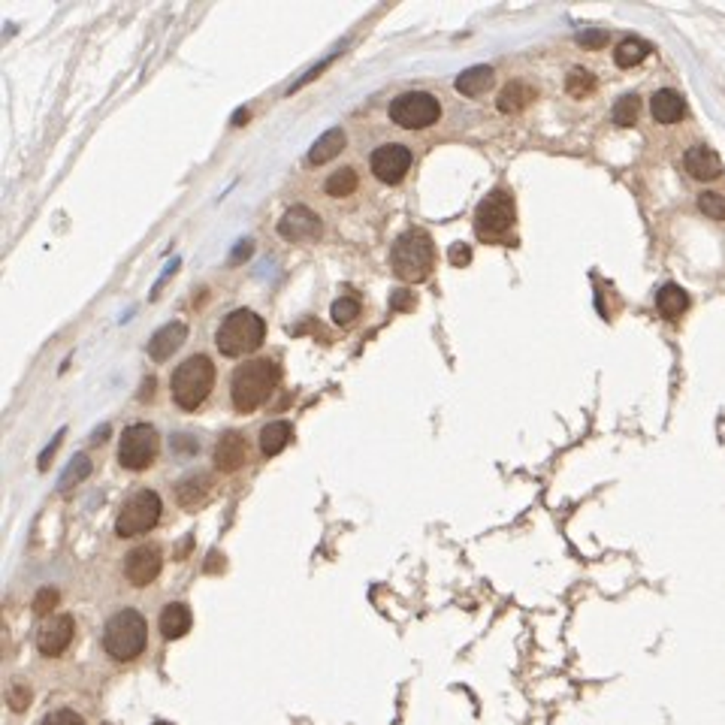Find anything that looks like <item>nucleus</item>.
<instances>
[{
  "label": "nucleus",
  "instance_id": "f257e3e1",
  "mask_svg": "<svg viewBox=\"0 0 725 725\" xmlns=\"http://www.w3.org/2000/svg\"><path fill=\"white\" fill-rule=\"evenodd\" d=\"M281 381V366L276 360H251L246 366L233 372L230 378V396H233V408L242 411V415H251L276 393Z\"/></svg>",
  "mask_w": 725,
  "mask_h": 725
},
{
  "label": "nucleus",
  "instance_id": "f03ea898",
  "mask_svg": "<svg viewBox=\"0 0 725 725\" xmlns=\"http://www.w3.org/2000/svg\"><path fill=\"white\" fill-rule=\"evenodd\" d=\"M391 266L402 281H426L435 266V246L426 230H406L391 248Z\"/></svg>",
  "mask_w": 725,
  "mask_h": 725
},
{
  "label": "nucleus",
  "instance_id": "7ed1b4c3",
  "mask_svg": "<svg viewBox=\"0 0 725 725\" xmlns=\"http://www.w3.org/2000/svg\"><path fill=\"white\" fill-rule=\"evenodd\" d=\"M212 384H215V366L205 354H194L188 357L179 369L173 372L170 391H173V402L181 411H197L209 399Z\"/></svg>",
  "mask_w": 725,
  "mask_h": 725
},
{
  "label": "nucleus",
  "instance_id": "20e7f679",
  "mask_svg": "<svg viewBox=\"0 0 725 725\" xmlns=\"http://www.w3.org/2000/svg\"><path fill=\"white\" fill-rule=\"evenodd\" d=\"M263 335H266V324L257 311L236 309L221 320L215 333V345L224 357H246L263 345Z\"/></svg>",
  "mask_w": 725,
  "mask_h": 725
},
{
  "label": "nucleus",
  "instance_id": "39448f33",
  "mask_svg": "<svg viewBox=\"0 0 725 725\" xmlns=\"http://www.w3.org/2000/svg\"><path fill=\"white\" fill-rule=\"evenodd\" d=\"M145 640H149V623L133 608H125L116 616H109L103 629V650L118 662L136 659L145 650Z\"/></svg>",
  "mask_w": 725,
  "mask_h": 725
},
{
  "label": "nucleus",
  "instance_id": "423d86ee",
  "mask_svg": "<svg viewBox=\"0 0 725 725\" xmlns=\"http://www.w3.org/2000/svg\"><path fill=\"white\" fill-rule=\"evenodd\" d=\"M514 227V197L508 190L495 188L475 209V230L480 239H499Z\"/></svg>",
  "mask_w": 725,
  "mask_h": 725
},
{
  "label": "nucleus",
  "instance_id": "0eeeda50",
  "mask_svg": "<svg viewBox=\"0 0 725 725\" xmlns=\"http://www.w3.org/2000/svg\"><path fill=\"white\" fill-rule=\"evenodd\" d=\"M387 112H391L393 125L406 127V131H423V127L439 121L441 106L432 94H426V91H406V94L391 101V109Z\"/></svg>",
  "mask_w": 725,
  "mask_h": 725
},
{
  "label": "nucleus",
  "instance_id": "6e6552de",
  "mask_svg": "<svg viewBox=\"0 0 725 725\" xmlns=\"http://www.w3.org/2000/svg\"><path fill=\"white\" fill-rule=\"evenodd\" d=\"M160 495L155 490H140L133 493L131 499L125 502L118 520H116V532L121 538H133L142 536V532L155 529L160 520Z\"/></svg>",
  "mask_w": 725,
  "mask_h": 725
},
{
  "label": "nucleus",
  "instance_id": "1a4fd4ad",
  "mask_svg": "<svg viewBox=\"0 0 725 725\" xmlns=\"http://www.w3.org/2000/svg\"><path fill=\"white\" fill-rule=\"evenodd\" d=\"M157 456V432L151 423L127 426L118 441V463L131 471H142L155 463Z\"/></svg>",
  "mask_w": 725,
  "mask_h": 725
},
{
  "label": "nucleus",
  "instance_id": "9d476101",
  "mask_svg": "<svg viewBox=\"0 0 725 725\" xmlns=\"http://www.w3.org/2000/svg\"><path fill=\"white\" fill-rule=\"evenodd\" d=\"M411 151L406 145L399 142H384L378 145L375 151H372V173H375L378 181H384V185H399L402 179H406V173L411 170Z\"/></svg>",
  "mask_w": 725,
  "mask_h": 725
},
{
  "label": "nucleus",
  "instance_id": "9b49d317",
  "mask_svg": "<svg viewBox=\"0 0 725 725\" xmlns=\"http://www.w3.org/2000/svg\"><path fill=\"white\" fill-rule=\"evenodd\" d=\"M76 635V623L73 616L60 614V616H49L40 632H36V647H40L43 656H60L70 647V640Z\"/></svg>",
  "mask_w": 725,
  "mask_h": 725
},
{
  "label": "nucleus",
  "instance_id": "f8f14e48",
  "mask_svg": "<svg viewBox=\"0 0 725 725\" xmlns=\"http://www.w3.org/2000/svg\"><path fill=\"white\" fill-rule=\"evenodd\" d=\"M160 566H164V560H160L157 547L155 544H142V547H136V551L127 553L125 575L133 586H149L151 580L160 575Z\"/></svg>",
  "mask_w": 725,
  "mask_h": 725
},
{
  "label": "nucleus",
  "instance_id": "ddd939ff",
  "mask_svg": "<svg viewBox=\"0 0 725 725\" xmlns=\"http://www.w3.org/2000/svg\"><path fill=\"white\" fill-rule=\"evenodd\" d=\"M278 233L287 242H309L320 236V218L311 209H305V205H294L278 221Z\"/></svg>",
  "mask_w": 725,
  "mask_h": 725
},
{
  "label": "nucleus",
  "instance_id": "4468645a",
  "mask_svg": "<svg viewBox=\"0 0 725 725\" xmlns=\"http://www.w3.org/2000/svg\"><path fill=\"white\" fill-rule=\"evenodd\" d=\"M248 460V441L242 432H224L215 445V465L221 471H239Z\"/></svg>",
  "mask_w": 725,
  "mask_h": 725
},
{
  "label": "nucleus",
  "instance_id": "2eb2a0df",
  "mask_svg": "<svg viewBox=\"0 0 725 725\" xmlns=\"http://www.w3.org/2000/svg\"><path fill=\"white\" fill-rule=\"evenodd\" d=\"M683 164H686V173L698 181H713L722 175V160L713 149H707V145H692V149L686 151Z\"/></svg>",
  "mask_w": 725,
  "mask_h": 725
},
{
  "label": "nucleus",
  "instance_id": "dca6fc26",
  "mask_svg": "<svg viewBox=\"0 0 725 725\" xmlns=\"http://www.w3.org/2000/svg\"><path fill=\"white\" fill-rule=\"evenodd\" d=\"M188 339V326L181 320H173V324H164L160 330L149 339V354L151 360H166L173 357V350H179Z\"/></svg>",
  "mask_w": 725,
  "mask_h": 725
},
{
  "label": "nucleus",
  "instance_id": "f3484780",
  "mask_svg": "<svg viewBox=\"0 0 725 725\" xmlns=\"http://www.w3.org/2000/svg\"><path fill=\"white\" fill-rule=\"evenodd\" d=\"M650 112H653V118L659 121V125H677V121L686 116V101L677 94V91L659 88L650 97Z\"/></svg>",
  "mask_w": 725,
  "mask_h": 725
},
{
  "label": "nucleus",
  "instance_id": "a211bd4d",
  "mask_svg": "<svg viewBox=\"0 0 725 725\" xmlns=\"http://www.w3.org/2000/svg\"><path fill=\"white\" fill-rule=\"evenodd\" d=\"M190 623H194V616H190L188 605H181V601H173V605L160 610V635L166 640L185 638L190 632Z\"/></svg>",
  "mask_w": 725,
  "mask_h": 725
},
{
  "label": "nucleus",
  "instance_id": "6ab92c4d",
  "mask_svg": "<svg viewBox=\"0 0 725 725\" xmlns=\"http://www.w3.org/2000/svg\"><path fill=\"white\" fill-rule=\"evenodd\" d=\"M536 101V88L526 85V82H508L505 88L499 91V112H505V116H514V112H523L526 106Z\"/></svg>",
  "mask_w": 725,
  "mask_h": 725
},
{
  "label": "nucleus",
  "instance_id": "aec40b11",
  "mask_svg": "<svg viewBox=\"0 0 725 725\" xmlns=\"http://www.w3.org/2000/svg\"><path fill=\"white\" fill-rule=\"evenodd\" d=\"M456 91L465 97H478V94H484L487 88L493 85V67H487V64H478V67H469V70H463L460 76H456Z\"/></svg>",
  "mask_w": 725,
  "mask_h": 725
},
{
  "label": "nucleus",
  "instance_id": "412c9836",
  "mask_svg": "<svg viewBox=\"0 0 725 725\" xmlns=\"http://www.w3.org/2000/svg\"><path fill=\"white\" fill-rule=\"evenodd\" d=\"M656 309H659L662 318L677 320L686 309H689V294H686L681 285H665L659 294H656Z\"/></svg>",
  "mask_w": 725,
  "mask_h": 725
},
{
  "label": "nucleus",
  "instance_id": "4be33fe9",
  "mask_svg": "<svg viewBox=\"0 0 725 725\" xmlns=\"http://www.w3.org/2000/svg\"><path fill=\"white\" fill-rule=\"evenodd\" d=\"M290 439H294V426H290L287 421L266 423L263 430H261V450H263V456L281 454V450L290 445Z\"/></svg>",
  "mask_w": 725,
  "mask_h": 725
},
{
  "label": "nucleus",
  "instance_id": "5701e85b",
  "mask_svg": "<svg viewBox=\"0 0 725 725\" xmlns=\"http://www.w3.org/2000/svg\"><path fill=\"white\" fill-rule=\"evenodd\" d=\"M342 149H345V131H342V127H333V131H326L315 145H311L309 160L311 164H326V160H333Z\"/></svg>",
  "mask_w": 725,
  "mask_h": 725
},
{
  "label": "nucleus",
  "instance_id": "b1692460",
  "mask_svg": "<svg viewBox=\"0 0 725 725\" xmlns=\"http://www.w3.org/2000/svg\"><path fill=\"white\" fill-rule=\"evenodd\" d=\"M209 487H212V480L205 475H188L179 487H175V495H179V502L185 508H197L205 495H209Z\"/></svg>",
  "mask_w": 725,
  "mask_h": 725
},
{
  "label": "nucleus",
  "instance_id": "393cba45",
  "mask_svg": "<svg viewBox=\"0 0 725 725\" xmlns=\"http://www.w3.org/2000/svg\"><path fill=\"white\" fill-rule=\"evenodd\" d=\"M647 55H650V45H647L644 40H638V36H625V40L616 45L614 60H616V67L629 70V67H638Z\"/></svg>",
  "mask_w": 725,
  "mask_h": 725
},
{
  "label": "nucleus",
  "instance_id": "a878e982",
  "mask_svg": "<svg viewBox=\"0 0 725 725\" xmlns=\"http://www.w3.org/2000/svg\"><path fill=\"white\" fill-rule=\"evenodd\" d=\"M640 116V101L635 94H623L620 101L614 103V112H610V118H614L616 127H632Z\"/></svg>",
  "mask_w": 725,
  "mask_h": 725
},
{
  "label": "nucleus",
  "instance_id": "bb28decb",
  "mask_svg": "<svg viewBox=\"0 0 725 725\" xmlns=\"http://www.w3.org/2000/svg\"><path fill=\"white\" fill-rule=\"evenodd\" d=\"M357 190V173L354 170H339L326 179V194L330 197H350Z\"/></svg>",
  "mask_w": 725,
  "mask_h": 725
},
{
  "label": "nucleus",
  "instance_id": "cd10ccee",
  "mask_svg": "<svg viewBox=\"0 0 725 725\" xmlns=\"http://www.w3.org/2000/svg\"><path fill=\"white\" fill-rule=\"evenodd\" d=\"M592 88H595V76L590 70H584V67H575V70L566 76V91L571 97H586Z\"/></svg>",
  "mask_w": 725,
  "mask_h": 725
},
{
  "label": "nucleus",
  "instance_id": "c85d7f7f",
  "mask_svg": "<svg viewBox=\"0 0 725 725\" xmlns=\"http://www.w3.org/2000/svg\"><path fill=\"white\" fill-rule=\"evenodd\" d=\"M333 320L339 326H345V324H350V320L354 318H360V300H357V296H339V300L333 302Z\"/></svg>",
  "mask_w": 725,
  "mask_h": 725
},
{
  "label": "nucleus",
  "instance_id": "c756f323",
  "mask_svg": "<svg viewBox=\"0 0 725 725\" xmlns=\"http://www.w3.org/2000/svg\"><path fill=\"white\" fill-rule=\"evenodd\" d=\"M698 209L705 212L707 218L725 221V197H720L716 190H705V194L698 197Z\"/></svg>",
  "mask_w": 725,
  "mask_h": 725
},
{
  "label": "nucleus",
  "instance_id": "7c9ffc66",
  "mask_svg": "<svg viewBox=\"0 0 725 725\" xmlns=\"http://www.w3.org/2000/svg\"><path fill=\"white\" fill-rule=\"evenodd\" d=\"M88 471H91V463H88V456H76V460H73V465H70V469H67V475L60 478V490H67V487H70L73 480H76V484H79V480L85 478Z\"/></svg>",
  "mask_w": 725,
  "mask_h": 725
},
{
  "label": "nucleus",
  "instance_id": "2f4dec72",
  "mask_svg": "<svg viewBox=\"0 0 725 725\" xmlns=\"http://www.w3.org/2000/svg\"><path fill=\"white\" fill-rule=\"evenodd\" d=\"M58 605V590H52V586H45V590L36 592V599H34V614H52V608Z\"/></svg>",
  "mask_w": 725,
  "mask_h": 725
},
{
  "label": "nucleus",
  "instance_id": "473e14b6",
  "mask_svg": "<svg viewBox=\"0 0 725 725\" xmlns=\"http://www.w3.org/2000/svg\"><path fill=\"white\" fill-rule=\"evenodd\" d=\"M43 725H85V720H82L76 711H67L64 707V711H55V713L45 716Z\"/></svg>",
  "mask_w": 725,
  "mask_h": 725
},
{
  "label": "nucleus",
  "instance_id": "72a5a7b5",
  "mask_svg": "<svg viewBox=\"0 0 725 725\" xmlns=\"http://www.w3.org/2000/svg\"><path fill=\"white\" fill-rule=\"evenodd\" d=\"M6 701H10L12 711H25V707L30 705V689H25V686L15 683L12 689H10V698H6Z\"/></svg>",
  "mask_w": 725,
  "mask_h": 725
},
{
  "label": "nucleus",
  "instance_id": "f704fd0d",
  "mask_svg": "<svg viewBox=\"0 0 725 725\" xmlns=\"http://www.w3.org/2000/svg\"><path fill=\"white\" fill-rule=\"evenodd\" d=\"M577 43L590 45V49H599V45L608 43V34L605 30H584V34H577Z\"/></svg>",
  "mask_w": 725,
  "mask_h": 725
},
{
  "label": "nucleus",
  "instance_id": "c9c22d12",
  "mask_svg": "<svg viewBox=\"0 0 725 725\" xmlns=\"http://www.w3.org/2000/svg\"><path fill=\"white\" fill-rule=\"evenodd\" d=\"M391 309H396V311L415 309V294H408V290H396V294L391 296Z\"/></svg>",
  "mask_w": 725,
  "mask_h": 725
},
{
  "label": "nucleus",
  "instance_id": "e433bc0d",
  "mask_svg": "<svg viewBox=\"0 0 725 725\" xmlns=\"http://www.w3.org/2000/svg\"><path fill=\"white\" fill-rule=\"evenodd\" d=\"M447 257H450V263H454V266H465V263L471 261V251H469V246H463V242H456V246H450Z\"/></svg>",
  "mask_w": 725,
  "mask_h": 725
},
{
  "label": "nucleus",
  "instance_id": "4c0bfd02",
  "mask_svg": "<svg viewBox=\"0 0 725 725\" xmlns=\"http://www.w3.org/2000/svg\"><path fill=\"white\" fill-rule=\"evenodd\" d=\"M60 435H64V432H58V439H55V441H52V445H49V447H45V450H43V456H40V469H45V465H49V456H52V454H55V447L60 445Z\"/></svg>",
  "mask_w": 725,
  "mask_h": 725
},
{
  "label": "nucleus",
  "instance_id": "58836bf2",
  "mask_svg": "<svg viewBox=\"0 0 725 725\" xmlns=\"http://www.w3.org/2000/svg\"><path fill=\"white\" fill-rule=\"evenodd\" d=\"M239 121H248V112H246V109H239V112L233 116V125H239Z\"/></svg>",
  "mask_w": 725,
  "mask_h": 725
},
{
  "label": "nucleus",
  "instance_id": "ea45409f",
  "mask_svg": "<svg viewBox=\"0 0 725 725\" xmlns=\"http://www.w3.org/2000/svg\"><path fill=\"white\" fill-rule=\"evenodd\" d=\"M155 725H170V722H155Z\"/></svg>",
  "mask_w": 725,
  "mask_h": 725
}]
</instances>
